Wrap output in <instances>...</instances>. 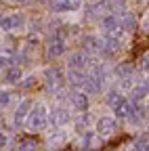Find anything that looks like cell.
I'll list each match as a JSON object with an SVG mask.
<instances>
[{
  "label": "cell",
  "instance_id": "cell-2",
  "mask_svg": "<svg viewBox=\"0 0 149 151\" xmlns=\"http://www.w3.org/2000/svg\"><path fill=\"white\" fill-rule=\"evenodd\" d=\"M25 27V15L23 13H11V15H2L0 17V29L4 32H15Z\"/></svg>",
  "mask_w": 149,
  "mask_h": 151
},
{
  "label": "cell",
  "instance_id": "cell-23",
  "mask_svg": "<svg viewBox=\"0 0 149 151\" xmlns=\"http://www.w3.org/2000/svg\"><path fill=\"white\" fill-rule=\"evenodd\" d=\"M36 84H38V78H36V76H30V78L23 82V88H34Z\"/></svg>",
  "mask_w": 149,
  "mask_h": 151
},
{
  "label": "cell",
  "instance_id": "cell-24",
  "mask_svg": "<svg viewBox=\"0 0 149 151\" xmlns=\"http://www.w3.org/2000/svg\"><path fill=\"white\" fill-rule=\"evenodd\" d=\"M137 151H147V137H141L137 141Z\"/></svg>",
  "mask_w": 149,
  "mask_h": 151
},
{
  "label": "cell",
  "instance_id": "cell-6",
  "mask_svg": "<svg viewBox=\"0 0 149 151\" xmlns=\"http://www.w3.org/2000/svg\"><path fill=\"white\" fill-rule=\"evenodd\" d=\"M101 145V139H99V134H95V132H92V130H86L84 132V134L80 137V147L82 149H97Z\"/></svg>",
  "mask_w": 149,
  "mask_h": 151
},
{
  "label": "cell",
  "instance_id": "cell-13",
  "mask_svg": "<svg viewBox=\"0 0 149 151\" xmlns=\"http://www.w3.org/2000/svg\"><path fill=\"white\" fill-rule=\"evenodd\" d=\"M82 42H84V48L90 50V52H101L103 50V42L99 38H95V36H86Z\"/></svg>",
  "mask_w": 149,
  "mask_h": 151
},
{
  "label": "cell",
  "instance_id": "cell-21",
  "mask_svg": "<svg viewBox=\"0 0 149 151\" xmlns=\"http://www.w3.org/2000/svg\"><path fill=\"white\" fill-rule=\"evenodd\" d=\"M19 151H38V141H36V139H25V141H21Z\"/></svg>",
  "mask_w": 149,
  "mask_h": 151
},
{
  "label": "cell",
  "instance_id": "cell-3",
  "mask_svg": "<svg viewBox=\"0 0 149 151\" xmlns=\"http://www.w3.org/2000/svg\"><path fill=\"white\" fill-rule=\"evenodd\" d=\"M44 86H46L50 92L61 90V86H63V73H61L57 67L44 69Z\"/></svg>",
  "mask_w": 149,
  "mask_h": 151
},
{
  "label": "cell",
  "instance_id": "cell-5",
  "mask_svg": "<svg viewBox=\"0 0 149 151\" xmlns=\"http://www.w3.org/2000/svg\"><path fill=\"white\" fill-rule=\"evenodd\" d=\"M116 130H118V124H116V120H114V118L103 116V118H99V120H97V132H99V134L109 137V134H114Z\"/></svg>",
  "mask_w": 149,
  "mask_h": 151
},
{
  "label": "cell",
  "instance_id": "cell-9",
  "mask_svg": "<svg viewBox=\"0 0 149 151\" xmlns=\"http://www.w3.org/2000/svg\"><path fill=\"white\" fill-rule=\"evenodd\" d=\"M50 122H53L55 126H65V124L69 122V111L63 109V107L55 109V111H53V116H50Z\"/></svg>",
  "mask_w": 149,
  "mask_h": 151
},
{
  "label": "cell",
  "instance_id": "cell-25",
  "mask_svg": "<svg viewBox=\"0 0 149 151\" xmlns=\"http://www.w3.org/2000/svg\"><path fill=\"white\" fill-rule=\"evenodd\" d=\"M6 143H9V139H6V134L2 130H0V147H6Z\"/></svg>",
  "mask_w": 149,
  "mask_h": 151
},
{
  "label": "cell",
  "instance_id": "cell-7",
  "mask_svg": "<svg viewBox=\"0 0 149 151\" xmlns=\"http://www.w3.org/2000/svg\"><path fill=\"white\" fill-rule=\"evenodd\" d=\"M65 141H67V137H65V132H63L61 126H59V130H55L53 134L46 139V145H48V149H59V147H63Z\"/></svg>",
  "mask_w": 149,
  "mask_h": 151
},
{
  "label": "cell",
  "instance_id": "cell-18",
  "mask_svg": "<svg viewBox=\"0 0 149 151\" xmlns=\"http://www.w3.org/2000/svg\"><path fill=\"white\" fill-rule=\"evenodd\" d=\"M84 80H86V76H84L82 69H71V71H69V84H73V86H82Z\"/></svg>",
  "mask_w": 149,
  "mask_h": 151
},
{
  "label": "cell",
  "instance_id": "cell-11",
  "mask_svg": "<svg viewBox=\"0 0 149 151\" xmlns=\"http://www.w3.org/2000/svg\"><path fill=\"white\" fill-rule=\"evenodd\" d=\"M67 65H69V69H84V67L88 65V61H86V55H82V52H73V55L69 57Z\"/></svg>",
  "mask_w": 149,
  "mask_h": 151
},
{
  "label": "cell",
  "instance_id": "cell-28",
  "mask_svg": "<svg viewBox=\"0 0 149 151\" xmlns=\"http://www.w3.org/2000/svg\"><path fill=\"white\" fill-rule=\"evenodd\" d=\"M42 2H44V0H42Z\"/></svg>",
  "mask_w": 149,
  "mask_h": 151
},
{
  "label": "cell",
  "instance_id": "cell-8",
  "mask_svg": "<svg viewBox=\"0 0 149 151\" xmlns=\"http://www.w3.org/2000/svg\"><path fill=\"white\" fill-rule=\"evenodd\" d=\"M103 80L105 78H99V76H90V78H86L84 80V88L90 92V94H97V92H101L103 90Z\"/></svg>",
  "mask_w": 149,
  "mask_h": 151
},
{
  "label": "cell",
  "instance_id": "cell-10",
  "mask_svg": "<svg viewBox=\"0 0 149 151\" xmlns=\"http://www.w3.org/2000/svg\"><path fill=\"white\" fill-rule=\"evenodd\" d=\"M65 52V42L63 40H53L46 48V55L50 57V59H57V57H61Z\"/></svg>",
  "mask_w": 149,
  "mask_h": 151
},
{
  "label": "cell",
  "instance_id": "cell-27",
  "mask_svg": "<svg viewBox=\"0 0 149 151\" xmlns=\"http://www.w3.org/2000/svg\"><path fill=\"white\" fill-rule=\"evenodd\" d=\"M15 2H17V4H23V6H25V4H32L34 0H15Z\"/></svg>",
  "mask_w": 149,
  "mask_h": 151
},
{
  "label": "cell",
  "instance_id": "cell-22",
  "mask_svg": "<svg viewBox=\"0 0 149 151\" xmlns=\"http://www.w3.org/2000/svg\"><path fill=\"white\" fill-rule=\"evenodd\" d=\"M11 101H13V97H11V94L0 90V107H6V105H11Z\"/></svg>",
  "mask_w": 149,
  "mask_h": 151
},
{
  "label": "cell",
  "instance_id": "cell-1",
  "mask_svg": "<svg viewBox=\"0 0 149 151\" xmlns=\"http://www.w3.org/2000/svg\"><path fill=\"white\" fill-rule=\"evenodd\" d=\"M25 126H30L32 130H44L46 128V107L42 103L30 107L27 118H25Z\"/></svg>",
  "mask_w": 149,
  "mask_h": 151
},
{
  "label": "cell",
  "instance_id": "cell-15",
  "mask_svg": "<svg viewBox=\"0 0 149 151\" xmlns=\"http://www.w3.org/2000/svg\"><path fill=\"white\" fill-rule=\"evenodd\" d=\"M145 99H147V84H141V86L130 90V101H132V103H141Z\"/></svg>",
  "mask_w": 149,
  "mask_h": 151
},
{
  "label": "cell",
  "instance_id": "cell-20",
  "mask_svg": "<svg viewBox=\"0 0 149 151\" xmlns=\"http://www.w3.org/2000/svg\"><path fill=\"white\" fill-rule=\"evenodd\" d=\"M92 124H95V120H92V116H88V113H84V116H80V118L76 120V128H78V130H86V128H90Z\"/></svg>",
  "mask_w": 149,
  "mask_h": 151
},
{
  "label": "cell",
  "instance_id": "cell-19",
  "mask_svg": "<svg viewBox=\"0 0 149 151\" xmlns=\"http://www.w3.org/2000/svg\"><path fill=\"white\" fill-rule=\"evenodd\" d=\"M114 73L118 76V78H128L130 73H132V65L130 63H120V65H116V69H114Z\"/></svg>",
  "mask_w": 149,
  "mask_h": 151
},
{
  "label": "cell",
  "instance_id": "cell-14",
  "mask_svg": "<svg viewBox=\"0 0 149 151\" xmlns=\"http://www.w3.org/2000/svg\"><path fill=\"white\" fill-rule=\"evenodd\" d=\"M30 107H32V105H30V101H23L19 107H17V111H15V126H21V124L25 122Z\"/></svg>",
  "mask_w": 149,
  "mask_h": 151
},
{
  "label": "cell",
  "instance_id": "cell-26",
  "mask_svg": "<svg viewBox=\"0 0 149 151\" xmlns=\"http://www.w3.org/2000/svg\"><path fill=\"white\" fill-rule=\"evenodd\" d=\"M9 65V59H6V57H0V69H4Z\"/></svg>",
  "mask_w": 149,
  "mask_h": 151
},
{
  "label": "cell",
  "instance_id": "cell-12",
  "mask_svg": "<svg viewBox=\"0 0 149 151\" xmlns=\"http://www.w3.org/2000/svg\"><path fill=\"white\" fill-rule=\"evenodd\" d=\"M71 105L76 107L78 111H86V109H88V94H84V92H73V94H71Z\"/></svg>",
  "mask_w": 149,
  "mask_h": 151
},
{
  "label": "cell",
  "instance_id": "cell-16",
  "mask_svg": "<svg viewBox=\"0 0 149 151\" xmlns=\"http://www.w3.org/2000/svg\"><path fill=\"white\" fill-rule=\"evenodd\" d=\"M122 101H124V97H122L120 90H109V92H107V105H109L111 109H116Z\"/></svg>",
  "mask_w": 149,
  "mask_h": 151
},
{
  "label": "cell",
  "instance_id": "cell-4",
  "mask_svg": "<svg viewBox=\"0 0 149 151\" xmlns=\"http://www.w3.org/2000/svg\"><path fill=\"white\" fill-rule=\"evenodd\" d=\"M80 0H50L53 13H76L80 11Z\"/></svg>",
  "mask_w": 149,
  "mask_h": 151
},
{
  "label": "cell",
  "instance_id": "cell-17",
  "mask_svg": "<svg viewBox=\"0 0 149 151\" xmlns=\"http://www.w3.org/2000/svg\"><path fill=\"white\" fill-rule=\"evenodd\" d=\"M19 78H21V69L19 67H11V69L4 71V82L6 84H17Z\"/></svg>",
  "mask_w": 149,
  "mask_h": 151
}]
</instances>
